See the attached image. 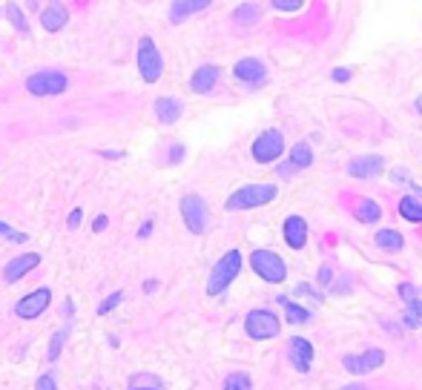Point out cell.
<instances>
[{
    "label": "cell",
    "mask_w": 422,
    "mask_h": 390,
    "mask_svg": "<svg viewBox=\"0 0 422 390\" xmlns=\"http://www.w3.org/2000/svg\"><path fill=\"white\" fill-rule=\"evenodd\" d=\"M241 273V252L239 250H230V252H224L219 262H216V267H213V273H210V281H207V295H219V293H224L233 281H236V276Z\"/></svg>",
    "instance_id": "obj_1"
},
{
    "label": "cell",
    "mask_w": 422,
    "mask_h": 390,
    "mask_svg": "<svg viewBox=\"0 0 422 390\" xmlns=\"http://www.w3.org/2000/svg\"><path fill=\"white\" fill-rule=\"evenodd\" d=\"M276 198V187L273 184H250V187H241L239 193H233L227 198V209L230 212H241V209H256V207H265Z\"/></svg>",
    "instance_id": "obj_2"
},
{
    "label": "cell",
    "mask_w": 422,
    "mask_h": 390,
    "mask_svg": "<svg viewBox=\"0 0 422 390\" xmlns=\"http://www.w3.org/2000/svg\"><path fill=\"white\" fill-rule=\"evenodd\" d=\"M66 86H69V78L64 72H55V69H44V72H35L26 78V90L37 98L61 95V92H66Z\"/></svg>",
    "instance_id": "obj_3"
},
{
    "label": "cell",
    "mask_w": 422,
    "mask_h": 390,
    "mask_svg": "<svg viewBox=\"0 0 422 390\" xmlns=\"http://www.w3.org/2000/svg\"><path fill=\"white\" fill-rule=\"evenodd\" d=\"M250 267H253V273H259L265 281H270V284H279V281H284V276H287V267H284V262L273 252V250H253V255H250Z\"/></svg>",
    "instance_id": "obj_4"
},
{
    "label": "cell",
    "mask_w": 422,
    "mask_h": 390,
    "mask_svg": "<svg viewBox=\"0 0 422 390\" xmlns=\"http://www.w3.org/2000/svg\"><path fill=\"white\" fill-rule=\"evenodd\" d=\"M282 330L279 319L270 313V310H250L247 319H244V333L256 341H267V339H276Z\"/></svg>",
    "instance_id": "obj_5"
},
{
    "label": "cell",
    "mask_w": 422,
    "mask_h": 390,
    "mask_svg": "<svg viewBox=\"0 0 422 390\" xmlns=\"http://www.w3.org/2000/svg\"><path fill=\"white\" fill-rule=\"evenodd\" d=\"M138 72L147 83H155L164 72V61H161V52L152 37H141V43H138Z\"/></svg>",
    "instance_id": "obj_6"
},
{
    "label": "cell",
    "mask_w": 422,
    "mask_h": 390,
    "mask_svg": "<svg viewBox=\"0 0 422 390\" xmlns=\"http://www.w3.org/2000/svg\"><path fill=\"white\" fill-rule=\"evenodd\" d=\"M181 219H184V224L193 236H201L207 230V204H204L201 195L190 193V195L181 198Z\"/></svg>",
    "instance_id": "obj_7"
},
{
    "label": "cell",
    "mask_w": 422,
    "mask_h": 390,
    "mask_svg": "<svg viewBox=\"0 0 422 390\" xmlns=\"http://www.w3.org/2000/svg\"><path fill=\"white\" fill-rule=\"evenodd\" d=\"M250 152H253V158H256L259 164H270V161L282 158V152H284L282 133H279V129H267V133H262L256 141H253Z\"/></svg>",
    "instance_id": "obj_8"
},
{
    "label": "cell",
    "mask_w": 422,
    "mask_h": 390,
    "mask_svg": "<svg viewBox=\"0 0 422 390\" xmlns=\"http://www.w3.org/2000/svg\"><path fill=\"white\" fill-rule=\"evenodd\" d=\"M49 301H52L49 287H40V290H35V293H29L26 298L18 301V305H15V316L18 319H37L40 313L49 307Z\"/></svg>",
    "instance_id": "obj_9"
},
{
    "label": "cell",
    "mask_w": 422,
    "mask_h": 390,
    "mask_svg": "<svg viewBox=\"0 0 422 390\" xmlns=\"http://www.w3.org/2000/svg\"><path fill=\"white\" fill-rule=\"evenodd\" d=\"M37 264H40V255H37V252H20V255H15L12 262L4 267V281H6V284H15V281H20L26 273H32Z\"/></svg>",
    "instance_id": "obj_10"
},
{
    "label": "cell",
    "mask_w": 422,
    "mask_h": 390,
    "mask_svg": "<svg viewBox=\"0 0 422 390\" xmlns=\"http://www.w3.org/2000/svg\"><path fill=\"white\" fill-rule=\"evenodd\" d=\"M342 365H345L348 373H370V370H376L379 365H385V353L376 351V348H370V351H365L362 356H345Z\"/></svg>",
    "instance_id": "obj_11"
},
{
    "label": "cell",
    "mask_w": 422,
    "mask_h": 390,
    "mask_svg": "<svg viewBox=\"0 0 422 390\" xmlns=\"http://www.w3.org/2000/svg\"><path fill=\"white\" fill-rule=\"evenodd\" d=\"M219 75H222V69H219L216 63H204V66H198V69L193 72V78H190V90L198 92V95L213 92V90H216V83H219Z\"/></svg>",
    "instance_id": "obj_12"
},
{
    "label": "cell",
    "mask_w": 422,
    "mask_h": 390,
    "mask_svg": "<svg viewBox=\"0 0 422 390\" xmlns=\"http://www.w3.org/2000/svg\"><path fill=\"white\" fill-rule=\"evenodd\" d=\"M287 353H290V365L296 367L299 373H308V370H311V365H313V344H311L308 339H302V336L290 339Z\"/></svg>",
    "instance_id": "obj_13"
},
{
    "label": "cell",
    "mask_w": 422,
    "mask_h": 390,
    "mask_svg": "<svg viewBox=\"0 0 422 390\" xmlns=\"http://www.w3.org/2000/svg\"><path fill=\"white\" fill-rule=\"evenodd\" d=\"M382 169H385V161L379 155H359V158H351L348 164V172L354 178H376Z\"/></svg>",
    "instance_id": "obj_14"
},
{
    "label": "cell",
    "mask_w": 422,
    "mask_h": 390,
    "mask_svg": "<svg viewBox=\"0 0 422 390\" xmlns=\"http://www.w3.org/2000/svg\"><path fill=\"white\" fill-rule=\"evenodd\" d=\"M284 241L290 244V250H305L308 244V221L302 215H287L284 219Z\"/></svg>",
    "instance_id": "obj_15"
},
{
    "label": "cell",
    "mask_w": 422,
    "mask_h": 390,
    "mask_svg": "<svg viewBox=\"0 0 422 390\" xmlns=\"http://www.w3.org/2000/svg\"><path fill=\"white\" fill-rule=\"evenodd\" d=\"M313 164V152H311V147L305 144V141H299L296 147L290 150V161L287 164H282L279 166V176H293V172H299V169H308Z\"/></svg>",
    "instance_id": "obj_16"
},
{
    "label": "cell",
    "mask_w": 422,
    "mask_h": 390,
    "mask_svg": "<svg viewBox=\"0 0 422 390\" xmlns=\"http://www.w3.org/2000/svg\"><path fill=\"white\" fill-rule=\"evenodd\" d=\"M233 72H236V78H239V80L253 83V86L262 83V80L267 78V66H265L262 61H256V58H244V61H239Z\"/></svg>",
    "instance_id": "obj_17"
},
{
    "label": "cell",
    "mask_w": 422,
    "mask_h": 390,
    "mask_svg": "<svg viewBox=\"0 0 422 390\" xmlns=\"http://www.w3.org/2000/svg\"><path fill=\"white\" fill-rule=\"evenodd\" d=\"M66 23H69V12L64 4H52L49 9H44V15H40V26L47 32H61Z\"/></svg>",
    "instance_id": "obj_18"
},
{
    "label": "cell",
    "mask_w": 422,
    "mask_h": 390,
    "mask_svg": "<svg viewBox=\"0 0 422 390\" xmlns=\"http://www.w3.org/2000/svg\"><path fill=\"white\" fill-rule=\"evenodd\" d=\"M155 115L161 123H176L181 118V101L176 98H158L155 101Z\"/></svg>",
    "instance_id": "obj_19"
},
{
    "label": "cell",
    "mask_w": 422,
    "mask_h": 390,
    "mask_svg": "<svg viewBox=\"0 0 422 390\" xmlns=\"http://www.w3.org/2000/svg\"><path fill=\"white\" fill-rule=\"evenodd\" d=\"M207 6H210L207 0H179V4H173V9H170V18H173V23H181L184 18H190L195 12H204Z\"/></svg>",
    "instance_id": "obj_20"
},
{
    "label": "cell",
    "mask_w": 422,
    "mask_h": 390,
    "mask_svg": "<svg viewBox=\"0 0 422 390\" xmlns=\"http://www.w3.org/2000/svg\"><path fill=\"white\" fill-rule=\"evenodd\" d=\"M354 215L365 224H376L379 219H382V207H379L376 201H370V198H359L356 207H354Z\"/></svg>",
    "instance_id": "obj_21"
},
{
    "label": "cell",
    "mask_w": 422,
    "mask_h": 390,
    "mask_svg": "<svg viewBox=\"0 0 422 390\" xmlns=\"http://www.w3.org/2000/svg\"><path fill=\"white\" fill-rule=\"evenodd\" d=\"M376 244L382 247L385 252H399L405 247V238L397 233V230H379L376 233Z\"/></svg>",
    "instance_id": "obj_22"
},
{
    "label": "cell",
    "mask_w": 422,
    "mask_h": 390,
    "mask_svg": "<svg viewBox=\"0 0 422 390\" xmlns=\"http://www.w3.org/2000/svg\"><path fill=\"white\" fill-rule=\"evenodd\" d=\"M399 215L405 221H414V224H422V204L416 198H402L399 201Z\"/></svg>",
    "instance_id": "obj_23"
},
{
    "label": "cell",
    "mask_w": 422,
    "mask_h": 390,
    "mask_svg": "<svg viewBox=\"0 0 422 390\" xmlns=\"http://www.w3.org/2000/svg\"><path fill=\"white\" fill-rule=\"evenodd\" d=\"M279 301L284 305V313H287V322H290V324H305V322H311V313H308L305 307L293 305V301H287L284 295H279Z\"/></svg>",
    "instance_id": "obj_24"
},
{
    "label": "cell",
    "mask_w": 422,
    "mask_h": 390,
    "mask_svg": "<svg viewBox=\"0 0 422 390\" xmlns=\"http://www.w3.org/2000/svg\"><path fill=\"white\" fill-rule=\"evenodd\" d=\"M222 390H250V376L247 373H230L224 379V387Z\"/></svg>",
    "instance_id": "obj_25"
},
{
    "label": "cell",
    "mask_w": 422,
    "mask_h": 390,
    "mask_svg": "<svg viewBox=\"0 0 422 390\" xmlns=\"http://www.w3.org/2000/svg\"><path fill=\"white\" fill-rule=\"evenodd\" d=\"M408 305H411V310L402 316V322H405L408 327H419V322H422V301L414 298V301H408Z\"/></svg>",
    "instance_id": "obj_26"
},
{
    "label": "cell",
    "mask_w": 422,
    "mask_h": 390,
    "mask_svg": "<svg viewBox=\"0 0 422 390\" xmlns=\"http://www.w3.org/2000/svg\"><path fill=\"white\" fill-rule=\"evenodd\" d=\"M0 236H4L6 241H12V244H26V233H18V230H12L6 221H0Z\"/></svg>",
    "instance_id": "obj_27"
},
{
    "label": "cell",
    "mask_w": 422,
    "mask_h": 390,
    "mask_svg": "<svg viewBox=\"0 0 422 390\" xmlns=\"http://www.w3.org/2000/svg\"><path fill=\"white\" fill-rule=\"evenodd\" d=\"M6 12H9V18H12V23H15V29H18V32H29V23L23 20V15H20V6H18V4H9V6H6Z\"/></svg>",
    "instance_id": "obj_28"
},
{
    "label": "cell",
    "mask_w": 422,
    "mask_h": 390,
    "mask_svg": "<svg viewBox=\"0 0 422 390\" xmlns=\"http://www.w3.org/2000/svg\"><path fill=\"white\" fill-rule=\"evenodd\" d=\"M64 339H66V330H61V333H55V336H52V344H49V351H47L49 362H55V359L61 356V348H64Z\"/></svg>",
    "instance_id": "obj_29"
},
{
    "label": "cell",
    "mask_w": 422,
    "mask_h": 390,
    "mask_svg": "<svg viewBox=\"0 0 422 390\" xmlns=\"http://www.w3.org/2000/svg\"><path fill=\"white\" fill-rule=\"evenodd\" d=\"M115 305H121V290H118V293H109V298L101 301V305H98V313L104 316V313H109Z\"/></svg>",
    "instance_id": "obj_30"
},
{
    "label": "cell",
    "mask_w": 422,
    "mask_h": 390,
    "mask_svg": "<svg viewBox=\"0 0 422 390\" xmlns=\"http://www.w3.org/2000/svg\"><path fill=\"white\" fill-rule=\"evenodd\" d=\"M273 9H279V12H296V9H302V0H273Z\"/></svg>",
    "instance_id": "obj_31"
},
{
    "label": "cell",
    "mask_w": 422,
    "mask_h": 390,
    "mask_svg": "<svg viewBox=\"0 0 422 390\" xmlns=\"http://www.w3.org/2000/svg\"><path fill=\"white\" fill-rule=\"evenodd\" d=\"M35 390H58V384H55L52 376H40L37 384H35Z\"/></svg>",
    "instance_id": "obj_32"
},
{
    "label": "cell",
    "mask_w": 422,
    "mask_h": 390,
    "mask_svg": "<svg viewBox=\"0 0 422 390\" xmlns=\"http://www.w3.org/2000/svg\"><path fill=\"white\" fill-rule=\"evenodd\" d=\"M330 279H333V267H330V264H322V270H319V281H322V284H330Z\"/></svg>",
    "instance_id": "obj_33"
},
{
    "label": "cell",
    "mask_w": 422,
    "mask_h": 390,
    "mask_svg": "<svg viewBox=\"0 0 422 390\" xmlns=\"http://www.w3.org/2000/svg\"><path fill=\"white\" fill-rule=\"evenodd\" d=\"M78 224H80V209H72V212H69V219H66V227L75 230Z\"/></svg>",
    "instance_id": "obj_34"
},
{
    "label": "cell",
    "mask_w": 422,
    "mask_h": 390,
    "mask_svg": "<svg viewBox=\"0 0 422 390\" xmlns=\"http://www.w3.org/2000/svg\"><path fill=\"white\" fill-rule=\"evenodd\" d=\"M399 295H402L405 301H414V298H416V290H414L411 284H402V287H399Z\"/></svg>",
    "instance_id": "obj_35"
},
{
    "label": "cell",
    "mask_w": 422,
    "mask_h": 390,
    "mask_svg": "<svg viewBox=\"0 0 422 390\" xmlns=\"http://www.w3.org/2000/svg\"><path fill=\"white\" fill-rule=\"evenodd\" d=\"M107 224H109L107 215H98V219L92 221V230H95V233H101V230H107Z\"/></svg>",
    "instance_id": "obj_36"
},
{
    "label": "cell",
    "mask_w": 422,
    "mask_h": 390,
    "mask_svg": "<svg viewBox=\"0 0 422 390\" xmlns=\"http://www.w3.org/2000/svg\"><path fill=\"white\" fill-rule=\"evenodd\" d=\"M351 78V69H336L333 72V80H348Z\"/></svg>",
    "instance_id": "obj_37"
},
{
    "label": "cell",
    "mask_w": 422,
    "mask_h": 390,
    "mask_svg": "<svg viewBox=\"0 0 422 390\" xmlns=\"http://www.w3.org/2000/svg\"><path fill=\"white\" fill-rule=\"evenodd\" d=\"M181 155H184V147H173V158L170 161L176 164V161H181Z\"/></svg>",
    "instance_id": "obj_38"
},
{
    "label": "cell",
    "mask_w": 422,
    "mask_h": 390,
    "mask_svg": "<svg viewBox=\"0 0 422 390\" xmlns=\"http://www.w3.org/2000/svg\"><path fill=\"white\" fill-rule=\"evenodd\" d=\"M150 233H152V221H147V224H144V227L138 230V236H141V238H147Z\"/></svg>",
    "instance_id": "obj_39"
},
{
    "label": "cell",
    "mask_w": 422,
    "mask_h": 390,
    "mask_svg": "<svg viewBox=\"0 0 422 390\" xmlns=\"http://www.w3.org/2000/svg\"><path fill=\"white\" fill-rule=\"evenodd\" d=\"M342 390H368L365 384H348V387H342Z\"/></svg>",
    "instance_id": "obj_40"
},
{
    "label": "cell",
    "mask_w": 422,
    "mask_h": 390,
    "mask_svg": "<svg viewBox=\"0 0 422 390\" xmlns=\"http://www.w3.org/2000/svg\"><path fill=\"white\" fill-rule=\"evenodd\" d=\"M414 106H416V112H419V115H422V95H419V98H416V101H414Z\"/></svg>",
    "instance_id": "obj_41"
},
{
    "label": "cell",
    "mask_w": 422,
    "mask_h": 390,
    "mask_svg": "<svg viewBox=\"0 0 422 390\" xmlns=\"http://www.w3.org/2000/svg\"><path fill=\"white\" fill-rule=\"evenodd\" d=\"M133 390H161V387H133Z\"/></svg>",
    "instance_id": "obj_42"
}]
</instances>
